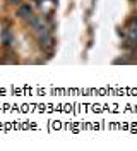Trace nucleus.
Segmentation results:
<instances>
[{
	"mask_svg": "<svg viewBox=\"0 0 137 151\" xmlns=\"http://www.w3.org/2000/svg\"><path fill=\"white\" fill-rule=\"evenodd\" d=\"M2 41H4L5 45H9L10 41H12V36L9 35V31H4V33H2Z\"/></svg>",
	"mask_w": 137,
	"mask_h": 151,
	"instance_id": "nucleus-3",
	"label": "nucleus"
},
{
	"mask_svg": "<svg viewBox=\"0 0 137 151\" xmlns=\"http://www.w3.org/2000/svg\"><path fill=\"white\" fill-rule=\"evenodd\" d=\"M128 38H130V41H137V22H134L130 28H128Z\"/></svg>",
	"mask_w": 137,
	"mask_h": 151,
	"instance_id": "nucleus-2",
	"label": "nucleus"
},
{
	"mask_svg": "<svg viewBox=\"0 0 137 151\" xmlns=\"http://www.w3.org/2000/svg\"><path fill=\"white\" fill-rule=\"evenodd\" d=\"M17 16H19V17H29V16H31V7H29L27 4L21 5L19 10H17Z\"/></svg>",
	"mask_w": 137,
	"mask_h": 151,
	"instance_id": "nucleus-1",
	"label": "nucleus"
},
{
	"mask_svg": "<svg viewBox=\"0 0 137 151\" xmlns=\"http://www.w3.org/2000/svg\"><path fill=\"white\" fill-rule=\"evenodd\" d=\"M7 2H9V4H19L21 0H7Z\"/></svg>",
	"mask_w": 137,
	"mask_h": 151,
	"instance_id": "nucleus-4",
	"label": "nucleus"
},
{
	"mask_svg": "<svg viewBox=\"0 0 137 151\" xmlns=\"http://www.w3.org/2000/svg\"><path fill=\"white\" fill-rule=\"evenodd\" d=\"M134 22H137V16H136V17H134Z\"/></svg>",
	"mask_w": 137,
	"mask_h": 151,
	"instance_id": "nucleus-5",
	"label": "nucleus"
}]
</instances>
